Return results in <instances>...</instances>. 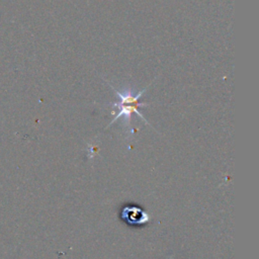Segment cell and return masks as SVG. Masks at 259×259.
I'll return each mask as SVG.
<instances>
[{
	"label": "cell",
	"mask_w": 259,
	"mask_h": 259,
	"mask_svg": "<svg viewBox=\"0 0 259 259\" xmlns=\"http://www.w3.org/2000/svg\"><path fill=\"white\" fill-rule=\"evenodd\" d=\"M110 87L115 91L116 95L119 97V101H118L117 103H112L111 105L114 106V107H117L119 112H118V114L116 115V117H114V118L112 119V121L109 123V125H110L112 122L116 121L118 118H120V116H124V117L126 118V120L128 121L130 118H131L132 112L137 113L145 122H147L146 119L143 117V115L139 112V109H138L139 106H147V105H148V104H145V103H139V98L143 95V92H144L146 89L142 90L141 92H139V93L136 94V95H133V93H132L131 91H127V92H125V93H121V92L117 91L115 88H113L111 85H110ZM147 123H148V122H147ZM148 124H149V123H148ZM109 125H108V126H109Z\"/></svg>",
	"instance_id": "6da1fadb"
}]
</instances>
